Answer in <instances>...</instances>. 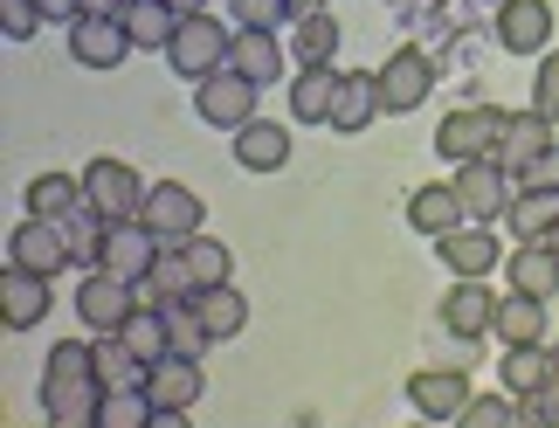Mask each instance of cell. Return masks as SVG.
<instances>
[{
	"label": "cell",
	"mask_w": 559,
	"mask_h": 428,
	"mask_svg": "<svg viewBox=\"0 0 559 428\" xmlns=\"http://www.w3.org/2000/svg\"><path fill=\"white\" fill-rule=\"evenodd\" d=\"M41 408H49V428H97L104 388H97V353L91 338H62L41 367Z\"/></svg>",
	"instance_id": "obj_1"
},
{
	"label": "cell",
	"mask_w": 559,
	"mask_h": 428,
	"mask_svg": "<svg viewBox=\"0 0 559 428\" xmlns=\"http://www.w3.org/2000/svg\"><path fill=\"white\" fill-rule=\"evenodd\" d=\"M504 118L498 104H463V111H449L436 124V153L449 166H469V159H498V139H504Z\"/></svg>",
	"instance_id": "obj_2"
},
{
	"label": "cell",
	"mask_w": 559,
	"mask_h": 428,
	"mask_svg": "<svg viewBox=\"0 0 559 428\" xmlns=\"http://www.w3.org/2000/svg\"><path fill=\"white\" fill-rule=\"evenodd\" d=\"M228 56H235V35L214 14H187L180 35H174V49H166V62H174L187 83H207L214 70H228Z\"/></svg>",
	"instance_id": "obj_3"
},
{
	"label": "cell",
	"mask_w": 559,
	"mask_h": 428,
	"mask_svg": "<svg viewBox=\"0 0 559 428\" xmlns=\"http://www.w3.org/2000/svg\"><path fill=\"white\" fill-rule=\"evenodd\" d=\"M76 318L91 325L97 338H111V332H124L139 318V290L124 284V276H111V270H91L76 284Z\"/></svg>",
	"instance_id": "obj_4"
},
{
	"label": "cell",
	"mask_w": 559,
	"mask_h": 428,
	"mask_svg": "<svg viewBox=\"0 0 559 428\" xmlns=\"http://www.w3.org/2000/svg\"><path fill=\"white\" fill-rule=\"evenodd\" d=\"M83 194H91V207L104 214V222H139L153 187H145L124 159H91L83 166Z\"/></svg>",
	"instance_id": "obj_5"
},
{
	"label": "cell",
	"mask_w": 559,
	"mask_h": 428,
	"mask_svg": "<svg viewBox=\"0 0 559 428\" xmlns=\"http://www.w3.org/2000/svg\"><path fill=\"white\" fill-rule=\"evenodd\" d=\"M449 187H456L463 214H469V222H484V228H490V222H504L511 194H519V180H511L498 159H469V166H456V180H449Z\"/></svg>",
	"instance_id": "obj_6"
},
{
	"label": "cell",
	"mask_w": 559,
	"mask_h": 428,
	"mask_svg": "<svg viewBox=\"0 0 559 428\" xmlns=\"http://www.w3.org/2000/svg\"><path fill=\"white\" fill-rule=\"evenodd\" d=\"M201 194H193V187H180V180H159L153 194H145V214L139 222L159 235L166 249H180V242H193V235H201Z\"/></svg>",
	"instance_id": "obj_7"
},
{
	"label": "cell",
	"mask_w": 559,
	"mask_h": 428,
	"mask_svg": "<svg viewBox=\"0 0 559 428\" xmlns=\"http://www.w3.org/2000/svg\"><path fill=\"white\" fill-rule=\"evenodd\" d=\"M193 111L222 132H242V124H255V83L242 70H214L207 83H193Z\"/></svg>",
	"instance_id": "obj_8"
},
{
	"label": "cell",
	"mask_w": 559,
	"mask_h": 428,
	"mask_svg": "<svg viewBox=\"0 0 559 428\" xmlns=\"http://www.w3.org/2000/svg\"><path fill=\"white\" fill-rule=\"evenodd\" d=\"M166 255V242L145 222H111L104 228V249H97V270L124 276V284H139V276H153V263Z\"/></svg>",
	"instance_id": "obj_9"
},
{
	"label": "cell",
	"mask_w": 559,
	"mask_h": 428,
	"mask_svg": "<svg viewBox=\"0 0 559 428\" xmlns=\"http://www.w3.org/2000/svg\"><path fill=\"white\" fill-rule=\"evenodd\" d=\"M373 76H380L386 111H415V104H428V91H436V56L428 49H394Z\"/></svg>",
	"instance_id": "obj_10"
},
{
	"label": "cell",
	"mask_w": 559,
	"mask_h": 428,
	"mask_svg": "<svg viewBox=\"0 0 559 428\" xmlns=\"http://www.w3.org/2000/svg\"><path fill=\"white\" fill-rule=\"evenodd\" d=\"M70 56L83 70H118V62L132 56V35H124L118 14H76L70 21Z\"/></svg>",
	"instance_id": "obj_11"
},
{
	"label": "cell",
	"mask_w": 559,
	"mask_h": 428,
	"mask_svg": "<svg viewBox=\"0 0 559 428\" xmlns=\"http://www.w3.org/2000/svg\"><path fill=\"white\" fill-rule=\"evenodd\" d=\"M8 263H21V270H41V276H56V270H70L76 255H70V235H62V222H14V235H8Z\"/></svg>",
	"instance_id": "obj_12"
},
{
	"label": "cell",
	"mask_w": 559,
	"mask_h": 428,
	"mask_svg": "<svg viewBox=\"0 0 559 428\" xmlns=\"http://www.w3.org/2000/svg\"><path fill=\"white\" fill-rule=\"evenodd\" d=\"M490 325H498V297H490V284L484 276H456V290L442 297V332L449 338H484Z\"/></svg>",
	"instance_id": "obj_13"
},
{
	"label": "cell",
	"mask_w": 559,
	"mask_h": 428,
	"mask_svg": "<svg viewBox=\"0 0 559 428\" xmlns=\"http://www.w3.org/2000/svg\"><path fill=\"white\" fill-rule=\"evenodd\" d=\"M41 318H49V276L8 263V270H0V325L28 332V325H41Z\"/></svg>",
	"instance_id": "obj_14"
},
{
	"label": "cell",
	"mask_w": 559,
	"mask_h": 428,
	"mask_svg": "<svg viewBox=\"0 0 559 428\" xmlns=\"http://www.w3.org/2000/svg\"><path fill=\"white\" fill-rule=\"evenodd\" d=\"M498 49H511V56H546L552 49V8L546 0H504L498 8Z\"/></svg>",
	"instance_id": "obj_15"
},
{
	"label": "cell",
	"mask_w": 559,
	"mask_h": 428,
	"mask_svg": "<svg viewBox=\"0 0 559 428\" xmlns=\"http://www.w3.org/2000/svg\"><path fill=\"white\" fill-rule=\"evenodd\" d=\"M407 401H415L421 421H456V415L469 408V380H463L456 367H428V373L407 380Z\"/></svg>",
	"instance_id": "obj_16"
},
{
	"label": "cell",
	"mask_w": 559,
	"mask_h": 428,
	"mask_svg": "<svg viewBox=\"0 0 559 428\" xmlns=\"http://www.w3.org/2000/svg\"><path fill=\"white\" fill-rule=\"evenodd\" d=\"M436 255H442V270H456V276H490L498 270V235L484 222H463L436 242Z\"/></svg>",
	"instance_id": "obj_17"
},
{
	"label": "cell",
	"mask_w": 559,
	"mask_h": 428,
	"mask_svg": "<svg viewBox=\"0 0 559 428\" xmlns=\"http://www.w3.org/2000/svg\"><path fill=\"white\" fill-rule=\"evenodd\" d=\"M546 145H559V139H552V118L511 111V118H504V139H498V166H504V174H525V166L539 159Z\"/></svg>",
	"instance_id": "obj_18"
},
{
	"label": "cell",
	"mask_w": 559,
	"mask_h": 428,
	"mask_svg": "<svg viewBox=\"0 0 559 428\" xmlns=\"http://www.w3.org/2000/svg\"><path fill=\"white\" fill-rule=\"evenodd\" d=\"M201 359H180V353H166L153 373H145V394H153V408H193V401H201Z\"/></svg>",
	"instance_id": "obj_19"
},
{
	"label": "cell",
	"mask_w": 559,
	"mask_h": 428,
	"mask_svg": "<svg viewBox=\"0 0 559 428\" xmlns=\"http://www.w3.org/2000/svg\"><path fill=\"white\" fill-rule=\"evenodd\" d=\"M407 222H415L428 242H442V235L463 228L469 214H463V201H456V187H449V180H428V187H415V194H407Z\"/></svg>",
	"instance_id": "obj_20"
},
{
	"label": "cell",
	"mask_w": 559,
	"mask_h": 428,
	"mask_svg": "<svg viewBox=\"0 0 559 428\" xmlns=\"http://www.w3.org/2000/svg\"><path fill=\"white\" fill-rule=\"evenodd\" d=\"M338 83H346V70H297L290 76V118L297 124H332V104H338Z\"/></svg>",
	"instance_id": "obj_21"
},
{
	"label": "cell",
	"mask_w": 559,
	"mask_h": 428,
	"mask_svg": "<svg viewBox=\"0 0 559 428\" xmlns=\"http://www.w3.org/2000/svg\"><path fill=\"white\" fill-rule=\"evenodd\" d=\"M235 159L249 166V174H276V166H290V124L276 118H255L235 132Z\"/></svg>",
	"instance_id": "obj_22"
},
{
	"label": "cell",
	"mask_w": 559,
	"mask_h": 428,
	"mask_svg": "<svg viewBox=\"0 0 559 428\" xmlns=\"http://www.w3.org/2000/svg\"><path fill=\"white\" fill-rule=\"evenodd\" d=\"M380 111H386V104H380V76L373 70H346L338 104H332V132H367Z\"/></svg>",
	"instance_id": "obj_23"
},
{
	"label": "cell",
	"mask_w": 559,
	"mask_h": 428,
	"mask_svg": "<svg viewBox=\"0 0 559 428\" xmlns=\"http://www.w3.org/2000/svg\"><path fill=\"white\" fill-rule=\"evenodd\" d=\"M504 270H511V290H519V297H539V305H546V297L559 290V249L552 242H519Z\"/></svg>",
	"instance_id": "obj_24"
},
{
	"label": "cell",
	"mask_w": 559,
	"mask_h": 428,
	"mask_svg": "<svg viewBox=\"0 0 559 428\" xmlns=\"http://www.w3.org/2000/svg\"><path fill=\"white\" fill-rule=\"evenodd\" d=\"M91 353H97V388H104V394H132V388H145V373H153L118 332H111V338H91Z\"/></svg>",
	"instance_id": "obj_25"
},
{
	"label": "cell",
	"mask_w": 559,
	"mask_h": 428,
	"mask_svg": "<svg viewBox=\"0 0 559 428\" xmlns=\"http://www.w3.org/2000/svg\"><path fill=\"white\" fill-rule=\"evenodd\" d=\"M76 207H91V194H83L76 174H35L28 180V214L35 222H70Z\"/></svg>",
	"instance_id": "obj_26"
},
{
	"label": "cell",
	"mask_w": 559,
	"mask_h": 428,
	"mask_svg": "<svg viewBox=\"0 0 559 428\" xmlns=\"http://www.w3.org/2000/svg\"><path fill=\"white\" fill-rule=\"evenodd\" d=\"M124 35H132V49H174L180 35V14L166 8V0H124Z\"/></svg>",
	"instance_id": "obj_27"
},
{
	"label": "cell",
	"mask_w": 559,
	"mask_h": 428,
	"mask_svg": "<svg viewBox=\"0 0 559 428\" xmlns=\"http://www.w3.org/2000/svg\"><path fill=\"white\" fill-rule=\"evenodd\" d=\"M284 62H290V49H284L276 35H242V28H235V56H228V70H242L255 91L284 76Z\"/></svg>",
	"instance_id": "obj_28"
},
{
	"label": "cell",
	"mask_w": 559,
	"mask_h": 428,
	"mask_svg": "<svg viewBox=\"0 0 559 428\" xmlns=\"http://www.w3.org/2000/svg\"><path fill=\"white\" fill-rule=\"evenodd\" d=\"M504 338V346H546V305L539 297H498V325H490Z\"/></svg>",
	"instance_id": "obj_29"
},
{
	"label": "cell",
	"mask_w": 559,
	"mask_h": 428,
	"mask_svg": "<svg viewBox=\"0 0 559 428\" xmlns=\"http://www.w3.org/2000/svg\"><path fill=\"white\" fill-rule=\"evenodd\" d=\"M290 56H297V70H325V62L338 56V21H332V8L290 21Z\"/></svg>",
	"instance_id": "obj_30"
},
{
	"label": "cell",
	"mask_w": 559,
	"mask_h": 428,
	"mask_svg": "<svg viewBox=\"0 0 559 428\" xmlns=\"http://www.w3.org/2000/svg\"><path fill=\"white\" fill-rule=\"evenodd\" d=\"M180 270H187L193 297H201V290H214V284H228L235 255H228V242H214V235H193V242H180Z\"/></svg>",
	"instance_id": "obj_31"
},
{
	"label": "cell",
	"mask_w": 559,
	"mask_h": 428,
	"mask_svg": "<svg viewBox=\"0 0 559 428\" xmlns=\"http://www.w3.org/2000/svg\"><path fill=\"white\" fill-rule=\"evenodd\" d=\"M498 380H504V394H511V401H532V394H546V380H552V367H546V346H504V367H498Z\"/></svg>",
	"instance_id": "obj_32"
},
{
	"label": "cell",
	"mask_w": 559,
	"mask_h": 428,
	"mask_svg": "<svg viewBox=\"0 0 559 428\" xmlns=\"http://www.w3.org/2000/svg\"><path fill=\"white\" fill-rule=\"evenodd\" d=\"M504 222H511V235H519V242H552V228H559V194H511Z\"/></svg>",
	"instance_id": "obj_33"
},
{
	"label": "cell",
	"mask_w": 559,
	"mask_h": 428,
	"mask_svg": "<svg viewBox=\"0 0 559 428\" xmlns=\"http://www.w3.org/2000/svg\"><path fill=\"white\" fill-rule=\"evenodd\" d=\"M193 311H201V325L214 332V338H235L249 325V297L235 290V284H214V290H201L193 297Z\"/></svg>",
	"instance_id": "obj_34"
},
{
	"label": "cell",
	"mask_w": 559,
	"mask_h": 428,
	"mask_svg": "<svg viewBox=\"0 0 559 428\" xmlns=\"http://www.w3.org/2000/svg\"><path fill=\"white\" fill-rule=\"evenodd\" d=\"M118 338H124V346H132V353L145 359V367H159V359L174 353V332H166V311H139V318H132V325H124Z\"/></svg>",
	"instance_id": "obj_35"
},
{
	"label": "cell",
	"mask_w": 559,
	"mask_h": 428,
	"mask_svg": "<svg viewBox=\"0 0 559 428\" xmlns=\"http://www.w3.org/2000/svg\"><path fill=\"white\" fill-rule=\"evenodd\" d=\"M166 332H174V353H180V359H201V353L214 346V332L201 325L193 297H180V305H166Z\"/></svg>",
	"instance_id": "obj_36"
},
{
	"label": "cell",
	"mask_w": 559,
	"mask_h": 428,
	"mask_svg": "<svg viewBox=\"0 0 559 428\" xmlns=\"http://www.w3.org/2000/svg\"><path fill=\"white\" fill-rule=\"evenodd\" d=\"M159 408H153V394L132 388V394H104V408H97V428H145Z\"/></svg>",
	"instance_id": "obj_37"
},
{
	"label": "cell",
	"mask_w": 559,
	"mask_h": 428,
	"mask_svg": "<svg viewBox=\"0 0 559 428\" xmlns=\"http://www.w3.org/2000/svg\"><path fill=\"white\" fill-rule=\"evenodd\" d=\"M228 8H235V28H242V35L290 28V0H228Z\"/></svg>",
	"instance_id": "obj_38"
},
{
	"label": "cell",
	"mask_w": 559,
	"mask_h": 428,
	"mask_svg": "<svg viewBox=\"0 0 559 428\" xmlns=\"http://www.w3.org/2000/svg\"><path fill=\"white\" fill-rule=\"evenodd\" d=\"M104 228H111V222H104V214H97V207H76V214H70V222H62V235H70V255H76V263H91V270H97V249H104Z\"/></svg>",
	"instance_id": "obj_39"
},
{
	"label": "cell",
	"mask_w": 559,
	"mask_h": 428,
	"mask_svg": "<svg viewBox=\"0 0 559 428\" xmlns=\"http://www.w3.org/2000/svg\"><path fill=\"white\" fill-rule=\"evenodd\" d=\"M511 421H519V401L511 394H469V408L449 428H511Z\"/></svg>",
	"instance_id": "obj_40"
},
{
	"label": "cell",
	"mask_w": 559,
	"mask_h": 428,
	"mask_svg": "<svg viewBox=\"0 0 559 428\" xmlns=\"http://www.w3.org/2000/svg\"><path fill=\"white\" fill-rule=\"evenodd\" d=\"M532 111L559 124V49L539 56V76H532Z\"/></svg>",
	"instance_id": "obj_41"
},
{
	"label": "cell",
	"mask_w": 559,
	"mask_h": 428,
	"mask_svg": "<svg viewBox=\"0 0 559 428\" xmlns=\"http://www.w3.org/2000/svg\"><path fill=\"white\" fill-rule=\"evenodd\" d=\"M519 180V194H559V145H546L539 159L525 166V174H511Z\"/></svg>",
	"instance_id": "obj_42"
},
{
	"label": "cell",
	"mask_w": 559,
	"mask_h": 428,
	"mask_svg": "<svg viewBox=\"0 0 559 428\" xmlns=\"http://www.w3.org/2000/svg\"><path fill=\"white\" fill-rule=\"evenodd\" d=\"M0 28H8V41H28L41 28V8L35 0H0Z\"/></svg>",
	"instance_id": "obj_43"
},
{
	"label": "cell",
	"mask_w": 559,
	"mask_h": 428,
	"mask_svg": "<svg viewBox=\"0 0 559 428\" xmlns=\"http://www.w3.org/2000/svg\"><path fill=\"white\" fill-rule=\"evenodd\" d=\"M511 428H559V401H546V394L519 401V421H511Z\"/></svg>",
	"instance_id": "obj_44"
},
{
	"label": "cell",
	"mask_w": 559,
	"mask_h": 428,
	"mask_svg": "<svg viewBox=\"0 0 559 428\" xmlns=\"http://www.w3.org/2000/svg\"><path fill=\"white\" fill-rule=\"evenodd\" d=\"M35 8H41V21H76L83 0H35Z\"/></svg>",
	"instance_id": "obj_45"
},
{
	"label": "cell",
	"mask_w": 559,
	"mask_h": 428,
	"mask_svg": "<svg viewBox=\"0 0 559 428\" xmlns=\"http://www.w3.org/2000/svg\"><path fill=\"white\" fill-rule=\"evenodd\" d=\"M546 367H552V380H546V401H559V338H546Z\"/></svg>",
	"instance_id": "obj_46"
},
{
	"label": "cell",
	"mask_w": 559,
	"mask_h": 428,
	"mask_svg": "<svg viewBox=\"0 0 559 428\" xmlns=\"http://www.w3.org/2000/svg\"><path fill=\"white\" fill-rule=\"evenodd\" d=\"M145 428H193V421H187L180 408H159V415H153V421H145Z\"/></svg>",
	"instance_id": "obj_47"
},
{
	"label": "cell",
	"mask_w": 559,
	"mask_h": 428,
	"mask_svg": "<svg viewBox=\"0 0 559 428\" xmlns=\"http://www.w3.org/2000/svg\"><path fill=\"white\" fill-rule=\"evenodd\" d=\"M332 0H290V21H305V14H325Z\"/></svg>",
	"instance_id": "obj_48"
},
{
	"label": "cell",
	"mask_w": 559,
	"mask_h": 428,
	"mask_svg": "<svg viewBox=\"0 0 559 428\" xmlns=\"http://www.w3.org/2000/svg\"><path fill=\"white\" fill-rule=\"evenodd\" d=\"M83 14H124V0H83Z\"/></svg>",
	"instance_id": "obj_49"
},
{
	"label": "cell",
	"mask_w": 559,
	"mask_h": 428,
	"mask_svg": "<svg viewBox=\"0 0 559 428\" xmlns=\"http://www.w3.org/2000/svg\"><path fill=\"white\" fill-rule=\"evenodd\" d=\"M166 8H174V14L187 21V14H207V0H166Z\"/></svg>",
	"instance_id": "obj_50"
},
{
	"label": "cell",
	"mask_w": 559,
	"mask_h": 428,
	"mask_svg": "<svg viewBox=\"0 0 559 428\" xmlns=\"http://www.w3.org/2000/svg\"><path fill=\"white\" fill-rule=\"evenodd\" d=\"M552 249H559V228H552Z\"/></svg>",
	"instance_id": "obj_51"
},
{
	"label": "cell",
	"mask_w": 559,
	"mask_h": 428,
	"mask_svg": "<svg viewBox=\"0 0 559 428\" xmlns=\"http://www.w3.org/2000/svg\"><path fill=\"white\" fill-rule=\"evenodd\" d=\"M415 428H436V421H415Z\"/></svg>",
	"instance_id": "obj_52"
}]
</instances>
